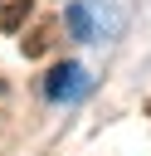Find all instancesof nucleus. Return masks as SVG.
Wrapping results in <instances>:
<instances>
[{
  "instance_id": "obj_1",
  "label": "nucleus",
  "mask_w": 151,
  "mask_h": 156,
  "mask_svg": "<svg viewBox=\"0 0 151 156\" xmlns=\"http://www.w3.org/2000/svg\"><path fill=\"white\" fill-rule=\"evenodd\" d=\"M88 88H93V78H88L83 63H58V68H49V78H44V93H49L54 102H78Z\"/></svg>"
},
{
  "instance_id": "obj_2",
  "label": "nucleus",
  "mask_w": 151,
  "mask_h": 156,
  "mask_svg": "<svg viewBox=\"0 0 151 156\" xmlns=\"http://www.w3.org/2000/svg\"><path fill=\"white\" fill-rule=\"evenodd\" d=\"M63 24H68V34L73 39H97V24H93V10H88V0H68L63 5Z\"/></svg>"
},
{
  "instance_id": "obj_3",
  "label": "nucleus",
  "mask_w": 151,
  "mask_h": 156,
  "mask_svg": "<svg viewBox=\"0 0 151 156\" xmlns=\"http://www.w3.org/2000/svg\"><path fill=\"white\" fill-rule=\"evenodd\" d=\"M54 39H58V20H44V24L24 29L19 49H24V58H39V54H49V49H54Z\"/></svg>"
},
{
  "instance_id": "obj_4",
  "label": "nucleus",
  "mask_w": 151,
  "mask_h": 156,
  "mask_svg": "<svg viewBox=\"0 0 151 156\" xmlns=\"http://www.w3.org/2000/svg\"><path fill=\"white\" fill-rule=\"evenodd\" d=\"M29 15H34V0H0V29L5 34H19Z\"/></svg>"
}]
</instances>
